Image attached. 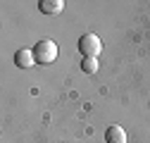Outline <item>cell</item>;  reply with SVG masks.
<instances>
[{"label": "cell", "instance_id": "6", "mask_svg": "<svg viewBox=\"0 0 150 143\" xmlns=\"http://www.w3.org/2000/svg\"><path fill=\"white\" fill-rule=\"evenodd\" d=\"M81 69L86 72V74H96V72H98V60L96 57H86L81 62Z\"/></svg>", "mask_w": 150, "mask_h": 143}, {"label": "cell", "instance_id": "4", "mask_svg": "<svg viewBox=\"0 0 150 143\" xmlns=\"http://www.w3.org/2000/svg\"><path fill=\"white\" fill-rule=\"evenodd\" d=\"M105 141H107V143H126V134H124L122 127L112 124V127L105 131Z\"/></svg>", "mask_w": 150, "mask_h": 143}, {"label": "cell", "instance_id": "1", "mask_svg": "<svg viewBox=\"0 0 150 143\" xmlns=\"http://www.w3.org/2000/svg\"><path fill=\"white\" fill-rule=\"evenodd\" d=\"M33 57H36L38 64H50V62H55V57H57V43H52L50 38H43L41 43H36Z\"/></svg>", "mask_w": 150, "mask_h": 143}, {"label": "cell", "instance_id": "3", "mask_svg": "<svg viewBox=\"0 0 150 143\" xmlns=\"http://www.w3.org/2000/svg\"><path fill=\"white\" fill-rule=\"evenodd\" d=\"M33 60H36V57H33V50H26V48H24V50H17V52H14V64L22 67V69L33 67Z\"/></svg>", "mask_w": 150, "mask_h": 143}, {"label": "cell", "instance_id": "2", "mask_svg": "<svg viewBox=\"0 0 150 143\" xmlns=\"http://www.w3.org/2000/svg\"><path fill=\"white\" fill-rule=\"evenodd\" d=\"M79 50L83 52V57H96L100 55V50H103V43L96 33H83L81 38H79Z\"/></svg>", "mask_w": 150, "mask_h": 143}, {"label": "cell", "instance_id": "5", "mask_svg": "<svg viewBox=\"0 0 150 143\" xmlns=\"http://www.w3.org/2000/svg\"><path fill=\"white\" fill-rule=\"evenodd\" d=\"M62 7H64L62 0H41L38 3V10L43 14H57V12H62Z\"/></svg>", "mask_w": 150, "mask_h": 143}]
</instances>
